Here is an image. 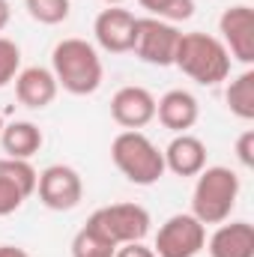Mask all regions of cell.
Masks as SVG:
<instances>
[{
    "mask_svg": "<svg viewBox=\"0 0 254 257\" xmlns=\"http://www.w3.org/2000/svg\"><path fill=\"white\" fill-rule=\"evenodd\" d=\"M114 257H156V251L147 248L144 242H126V245H120L114 251Z\"/></svg>",
    "mask_w": 254,
    "mask_h": 257,
    "instance_id": "25",
    "label": "cell"
},
{
    "mask_svg": "<svg viewBox=\"0 0 254 257\" xmlns=\"http://www.w3.org/2000/svg\"><path fill=\"white\" fill-rule=\"evenodd\" d=\"M174 66L183 75H189L191 81L203 87H215L230 75V54L221 45V39L209 33H183L174 54Z\"/></svg>",
    "mask_w": 254,
    "mask_h": 257,
    "instance_id": "2",
    "label": "cell"
},
{
    "mask_svg": "<svg viewBox=\"0 0 254 257\" xmlns=\"http://www.w3.org/2000/svg\"><path fill=\"white\" fill-rule=\"evenodd\" d=\"M218 33H221V45L227 48V54L239 63L251 66L254 63V9L245 3L227 6L218 18Z\"/></svg>",
    "mask_w": 254,
    "mask_h": 257,
    "instance_id": "9",
    "label": "cell"
},
{
    "mask_svg": "<svg viewBox=\"0 0 254 257\" xmlns=\"http://www.w3.org/2000/svg\"><path fill=\"white\" fill-rule=\"evenodd\" d=\"M114 245L105 242L99 233H93L90 227H81L72 239V257H114Z\"/></svg>",
    "mask_w": 254,
    "mask_h": 257,
    "instance_id": "21",
    "label": "cell"
},
{
    "mask_svg": "<svg viewBox=\"0 0 254 257\" xmlns=\"http://www.w3.org/2000/svg\"><path fill=\"white\" fill-rule=\"evenodd\" d=\"M105 3H108V6H120L123 0H105Z\"/></svg>",
    "mask_w": 254,
    "mask_h": 257,
    "instance_id": "28",
    "label": "cell"
},
{
    "mask_svg": "<svg viewBox=\"0 0 254 257\" xmlns=\"http://www.w3.org/2000/svg\"><path fill=\"white\" fill-rule=\"evenodd\" d=\"M203 248H209V257H254V224L221 221Z\"/></svg>",
    "mask_w": 254,
    "mask_h": 257,
    "instance_id": "15",
    "label": "cell"
},
{
    "mask_svg": "<svg viewBox=\"0 0 254 257\" xmlns=\"http://www.w3.org/2000/svg\"><path fill=\"white\" fill-rule=\"evenodd\" d=\"M156 117H159V123L165 128L183 135V132H189V128L197 123L200 105H197V99L191 96L189 90H168V93L156 102Z\"/></svg>",
    "mask_w": 254,
    "mask_h": 257,
    "instance_id": "14",
    "label": "cell"
},
{
    "mask_svg": "<svg viewBox=\"0 0 254 257\" xmlns=\"http://www.w3.org/2000/svg\"><path fill=\"white\" fill-rule=\"evenodd\" d=\"M0 177L9 180L24 197H30L36 192V180H39V174L30 165V159H9V156L0 159Z\"/></svg>",
    "mask_w": 254,
    "mask_h": 257,
    "instance_id": "18",
    "label": "cell"
},
{
    "mask_svg": "<svg viewBox=\"0 0 254 257\" xmlns=\"http://www.w3.org/2000/svg\"><path fill=\"white\" fill-rule=\"evenodd\" d=\"M36 192H39V200L54 209V212H69L81 203L84 197V180L75 168L69 165H48L39 180H36Z\"/></svg>",
    "mask_w": 254,
    "mask_h": 257,
    "instance_id": "8",
    "label": "cell"
},
{
    "mask_svg": "<svg viewBox=\"0 0 254 257\" xmlns=\"http://www.w3.org/2000/svg\"><path fill=\"white\" fill-rule=\"evenodd\" d=\"M236 159L245 165V168H254V132H242L239 141H236Z\"/></svg>",
    "mask_w": 254,
    "mask_h": 257,
    "instance_id": "24",
    "label": "cell"
},
{
    "mask_svg": "<svg viewBox=\"0 0 254 257\" xmlns=\"http://www.w3.org/2000/svg\"><path fill=\"white\" fill-rule=\"evenodd\" d=\"M42 144H45L42 128L30 120H12L0 128V147L9 159H30L42 150Z\"/></svg>",
    "mask_w": 254,
    "mask_h": 257,
    "instance_id": "16",
    "label": "cell"
},
{
    "mask_svg": "<svg viewBox=\"0 0 254 257\" xmlns=\"http://www.w3.org/2000/svg\"><path fill=\"white\" fill-rule=\"evenodd\" d=\"M24 200H27L24 194L18 192V189H15L9 180H3V177H0V215H9V212H15V209H18Z\"/></svg>",
    "mask_w": 254,
    "mask_h": 257,
    "instance_id": "23",
    "label": "cell"
},
{
    "mask_svg": "<svg viewBox=\"0 0 254 257\" xmlns=\"http://www.w3.org/2000/svg\"><path fill=\"white\" fill-rule=\"evenodd\" d=\"M84 227H90L105 242L120 248L126 242H144V236L150 233V212L141 203H111L96 209Z\"/></svg>",
    "mask_w": 254,
    "mask_h": 257,
    "instance_id": "5",
    "label": "cell"
},
{
    "mask_svg": "<svg viewBox=\"0 0 254 257\" xmlns=\"http://www.w3.org/2000/svg\"><path fill=\"white\" fill-rule=\"evenodd\" d=\"M141 9H147L153 18H162V21H189L194 15V0H138Z\"/></svg>",
    "mask_w": 254,
    "mask_h": 257,
    "instance_id": "19",
    "label": "cell"
},
{
    "mask_svg": "<svg viewBox=\"0 0 254 257\" xmlns=\"http://www.w3.org/2000/svg\"><path fill=\"white\" fill-rule=\"evenodd\" d=\"M51 72L57 87L72 96H90L102 87V57L87 39H63L51 51Z\"/></svg>",
    "mask_w": 254,
    "mask_h": 257,
    "instance_id": "1",
    "label": "cell"
},
{
    "mask_svg": "<svg viewBox=\"0 0 254 257\" xmlns=\"http://www.w3.org/2000/svg\"><path fill=\"white\" fill-rule=\"evenodd\" d=\"M111 162L135 186H156L165 177V153L141 128H126L111 141Z\"/></svg>",
    "mask_w": 254,
    "mask_h": 257,
    "instance_id": "3",
    "label": "cell"
},
{
    "mask_svg": "<svg viewBox=\"0 0 254 257\" xmlns=\"http://www.w3.org/2000/svg\"><path fill=\"white\" fill-rule=\"evenodd\" d=\"M239 197V177L224 165L203 168L191 192V215L200 224H221L230 218Z\"/></svg>",
    "mask_w": 254,
    "mask_h": 257,
    "instance_id": "4",
    "label": "cell"
},
{
    "mask_svg": "<svg viewBox=\"0 0 254 257\" xmlns=\"http://www.w3.org/2000/svg\"><path fill=\"white\" fill-rule=\"evenodd\" d=\"M180 30L171 21L162 18H138L135 21V42L132 51L150 66H174V54L180 45Z\"/></svg>",
    "mask_w": 254,
    "mask_h": 257,
    "instance_id": "6",
    "label": "cell"
},
{
    "mask_svg": "<svg viewBox=\"0 0 254 257\" xmlns=\"http://www.w3.org/2000/svg\"><path fill=\"white\" fill-rule=\"evenodd\" d=\"M9 18H12V9H9V0H0V30H6V24H9Z\"/></svg>",
    "mask_w": 254,
    "mask_h": 257,
    "instance_id": "27",
    "label": "cell"
},
{
    "mask_svg": "<svg viewBox=\"0 0 254 257\" xmlns=\"http://www.w3.org/2000/svg\"><path fill=\"white\" fill-rule=\"evenodd\" d=\"M57 90H60L57 78L45 66H27L15 75V96L24 108H33V111L48 108L57 99Z\"/></svg>",
    "mask_w": 254,
    "mask_h": 257,
    "instance_id": "12",
    "label": "cell"
},
{
    "mask_svg": "<svg viewBox=\"0 0 254 257\" xmlns=\"http://www.w3.org/2000/svg\"><path fill=\"white\" fill-rule=\"evenodd\" d=\"M206 245V224H200L191 212L171 215L156 233V257H197Z\"/></svg>",
    "mask_w": 254,
    "mask_h": 257,
    "instance_id": "7",
    "label": "cell"
},
{
    "mask_svg": "<svg viewBox=\"0 0 254 257\" xmlns=\"http://www.w3.org/2000/svg\"><path fill=\"white\" fill-rule=\"evenodd\" d=\"M0 257H30V254L18 245H0Z\"/></svg>",
    "mask_w": 254,
    "mask_h": 257,
    "instance_id": "26",
    "label": "cell"
},
{
    "mask_svg": "<svg viewBox=\"0 0 254 257\" xmlns=\"http://www.w3.org/2000/svg\"><path fill=\"white\" fill-rule=\"evenodd\" d=\"M162 153H165V171L177 177H197L206 168V144L189 132L177 135Z\"/></svg>",
    "mask_w": 254,
    "mask_h": 257,
    "instance_id": "13",
    "label": "cell"
},
{
    "mask_svg": "<svg viewBox=\"0 0 254 257\" xmlns=\"http://www.w3.org/2000/svg\"><path fill=\"white\" fill-rule=\"evenodd\" d=\"M135 15L123 9V6H108L96 15L93 21V33H96V42L102 51L108 54H126L132 51V42H135Z\"/></svg>",
    "mask_w": 254,
    "mask_h": 257,
    "instance_id": "10",
    "label": "cell"
},
{
    "mask_svg": "<svg viewBox=\"0 0 254 257\" xmlns=\"http://www.w3.org/2000/svg\"><path fill=\"white\" fill-rule=\"evenodd\" d=\"M18 72H21V48L12 39L0 36V90L9 81H15Z\"/></svg>",
    "mask_w": 254,
    "mask_h": 257,
    "instance_id": "22",
    "label": "cell"
},
{
    "mask_svg": "<svg viewBox=\"0 0 254 257\" xmlns=\"http://www.w3.org/2000/svg\"><path fill=\"white\" fill-rule=\"evenodd\" d=\"M224 99H227V108L233 117L239 120H254V69H245L242 75H236L227 90H224Z\"/></svg>",
    "mask_w": 254,
    "mask_h": 257,
    "instance_id": "17",
    "label": "cell"
},
{
    "mask_svg": "<svg viewBox=\"0 0 254 257\" xmlns=\"http://www.w3.org/2000/svg\"><path fill=\"white\" fill-rule=\"evenodd\" d=\"M111 117L123 128H144L156 120V96L138 84L120 87L111 99Z\"/></svg>",
    "mask_w": 254,
    "mask_h": 257,
    "instance_id": "11",
    "label": "cell"
},
{
    "mask_svg": "<svg viewBox=\"0 0 254 257\" xmlns=\"http://www.w3.org/2000/svg\"><path fill=\"white\" fill-rule=\"evenodd\" d=\"M0 128H3V117H0Z\"/></svg>",
    "mask_w": 254,
    "mask_h": 257,
    "instance_id": "29",
    "label": "cell"
},
{
    "mask_svg": "<svg viewBox=\"0 0 254 257\" xmlns=\"http://www.w3.org/2000/svg\"><path fill=\"white\" fill-rule=\"evenodd\" d=\"M24 6H27V12H30L33 21L54 27V24H63L66 18H69L72 0H24Z\"/></svg>",
    "mask_w": 254,
    "mask_h": 257,
    "instance_id": "20",
    "label": "cell"
}]
</instances>
